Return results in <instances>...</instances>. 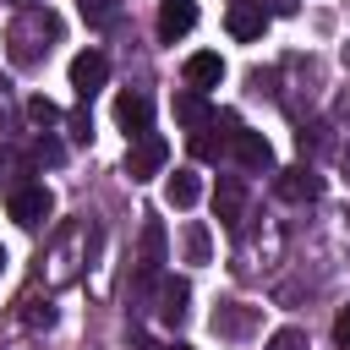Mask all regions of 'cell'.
Segmentation results:
<instances>
[{
    "label": "cell",
    "instance_id": "6da1fadb",
    "mask_svg": "<svg viewBox=\"0 0 350 350\" xmlns=\"http://www.w3.org/2000/svg\"><path fill=\"white\" fill-rule=\"evenodd\" d=\"M164 159H170V142H164L159 131H142V137L126 148V175H131V180H153V175L164 170Z\"/></svg>",
    "mask_w": 350,
    "mask_h": 350
},
{
    "label": "cell",
    "instance_id": "7a4b0ae2",
    "mask_svg": "<svg viewBox=\"0 0 350 350\" xmlns=\"http://www.w3.org/2000/svg\"><path fill=\"white\" fill-rule=\"evenodd\" d=\"M235 131H241L235 115H213L202 131H191V153H197V159H224V153L235 148Z\"/></svg>",
    "mask_w": 350,
    "mask_h": 350
},
{
    "label": "cell",
    "instance_id": "3957f363",
    "mask_svg": "<svg viewBox=\"0 0 350 350\" xmlns=\"http://www.w3.org/2000/svg\"><path fill=\"white\" fill-rule=\"evenodd\" d=\"M104 77H109V60H104L98 49H82V55L71 60V88H77V98H82V104L104 88Z\"/></svg>",
    "mask_w": 350,
    "mask_h": 350
},
{
    "label": "cell",
    "instance_id": "277c9868",
    "mask_svg": "<svg viewBox=\"0 0 350 350\" xmlns=\"http://www.w3.org/2000/svg\"><path fill=\"white\" fill-rule=\"evenodd\" d=\"M273 191H279L284 202H312V197L323 191V175H317L312 164H290V170H279Z\"/></svg>",
    "mask_w": 350,
    "mask_h": 350
},
{
    "label": "cell",
    "instance_id": "5b68a950",
    "mask_svg": "<svg viewBox=\"0 0 350 350\" xmlns=\"http://www.w3.org/2000/svg\"><path fill=\"white\" fill-rule=\"evenodd\" d=\"M5 208H11V219L16 224H44L49 219V191L44 186H11V197H5Z\"/></svg>",
    "mask_w": 350,
    "mask_h": 350
},
{
    "label": "cell",
    "instance_id": "8992f818",
    "mask_svg": "<svg viewBox=\"0 0 350 350\" xmlns=\"http://www.w3.org/2000/svg\"><path fill=\"white\" fill-rule=\"evenodd\" d=\"M230 153H235V164H241V170H262V175L273 170V142H268L262 131H246V126H241Z\"/></svg>",
    "mask_w": 350,
    "mask_h": 350
},
{
    "label": "cell",
    "instance_id": "52a82bcc",
    "mask_svg": "<svg viewBox=\"0 0 350 350\" xmlns=\"http://www.w3.org/2000/svg\"><path fill=\"white\" fill-rule=\"evenodd\" d=\"M191 27H197V0H159V38L164 44H175Z\"/></svg>",
    "mask_w": 350,
    "mask_h": 350
},
{
    "label": "cell",
    "instance_id": "ba28073f",
    "mask_svg": "<svg viewBox=\"0 0 350 350\" xmlns=\"http://www.w3.org/2000/svg\"><path fill=\"white\" fill-rule=\"evenodd\" d=\"M224 27H230V38L252 44V38H262L268 11H262V5H252V0H235V5H230V16H224Z\"/></svg>",
    "mask_w": 350,
    "mask_h": 350
},
{
    "label": "cell",
    "instance_id": "9c48e42d",
    "mask_svg": "<svg viewBox=\"0 0 350 350\" xmlns=\"http://www.w3.org/2000/svg\"><path fill=\"white\" fill-rule=\"evenodd\" d=\"M219 82H224V60H219L213 49L186 55V88H191V93H208V88H219Z\"/></svg>",
    "mask_w": 350,
    "mask_h": 350
},
{
    "label": "cell",
    "instance_id": "30bf717a",
    "mask_svg": "<svg viewBox=\"0 0 350 350\" xmlns=\"http://www.w3.org/2000/svg\"><path fill=\"white\" fill-rule=\"evenodd\" d=\"M148 115H153L148 93H137V88H131V93H120V98H115V120L126 126V137H142V131H148Z\"/></svg>",
    "mask_w": 350,
    "mask_h": 350
},
{
    "label": "cell",
    "instance_id": "8fae6325",
    "mask_svg": "<svg viewBox=\"0 0 350 350\" xmlns=\"http://www.w3.org/2000/svg\"><path fill=\"white\" fill-rule=\"evenodd\" d=\"M197 197H202V175H197V170H175V175L164 180V202H170V208H191Z\"/></svg>",
    "mask_w": 350,
    "mask_h": 350
},
{
    "label": "cell",
    "instance_id": "7c38bea8",
    "mask_svg": "<svg viewBox=\"0 0 350 350\" xmlns=\"http://www.w3.org/2000/svg\"><path fill=\"white\" fill-rule=\"evenodd\" d=\"M241 197H246V191H241V180H235V175H224V180H219V191H213V213H219V224H224V230H235V224H241Z\"/></svg>",
    "mask_w": 350,
    "mask_h": 350
},
{
    "label": "cell",
    "instance_id": "4fadbf2b",
    "mask_svg": "<svg viewBox=\"0 0 350 350\" xmlns=\"http://www.w3.org/2000/svg\"><path fill=\"white\" fill-rule=\"evenodd\" d=\"M175 120H180L186 131H202V126L213 120V109H208V98H202V93H191V88H186V93H175Z\"/></svg>",
    "mask_w": 350,
    "mask_h": 350
},
{
    "label": "cell",
    "instance_id": "5bb4252c",
    "mask_svg": "<svg viewBox=\"0 0 350 350\" xmlns=\"http://www.w3.org/2000/svg\"><path fill=\"white\" fill-rule=\"evenodd\" d=\"M186 301H191V290H186L180 279H164V290H159V317H164V323H180V317H186Z\"/></svg>",
    "mask_w": 350,
    "mask_h": 350
},
{
    "label": "cell",
    "instance_id": "9a60e30c",
    "mask_svg": "<svg viewBox=\"0 0 350 350\" xmlns=\"http://www.w3.org/2000/svg\"><path fill=\"white\" fill-rule=\"evenodd\" d=\"M120 5H126V0H77V11H82L88 27H109V22L120 16Z\"/></svg>",
    "mask_w": 350,
    "mask_h": 350
},
{
    "label": "cell",
    "instance_id": "2e32d148",
    "mask_svg": "<svg viewBox=\"0 0 350 350\" xmlns=\"http://www.w3.org/2000/svg\"><path fill=\"white\" fill-rule=\"evenodd\" d=\"M252 328V312L235 306V312H213V334H246Z\"/></svg>",
    "mask_w": 350,
    "mask_h": 350
},
{
    "label": "cell",
    "instance_id": "e0dca14e",
    "mask_svg": "<svg viewBox=\"0 0 350 350\" xmlns=\"http://www.w3.org/2000/svg\"><path fill=\"white\" fill-rule=\"evenodd\" d=\"M142 246H148V262H142V268L153 273V268L164 262V230H159V224H148V235H142Z\"/></svg>",
    "mask_w": 350,
    "mask_h": 350
},
{
    "label": "cell",
    "instance_id": "ac0fdd59",
    "mask_svg": "<svg viewBox=\"0 0 350 350\" xmlns=\"http://www.w3.org/2000/svg\"><path fill=\"white\" fill-rule=\"evenodd\" d=\"M186 257L191 262H208V230L202 224H186Z\"/></svg>",
    "mask_w": 350,
    "mask_h": 350
},
{
    "label": "cell",
    "instance_id": "d6986e66",
    "mask_svg": "<svg viewBox=\"0 0 350 350\" xmlns=\"http://www.w3.org/2000/svg\"><path fill=\"white\" fill-rule=\"evenodd\" d=\"M27 120H33V126H55V120H60V109H55L49 98H27Z\"/></svg>",
    "mask_w": 350,
    "mask_h": 350
},
{
    "label": "cell",
    "instance_id": "ffe728a7",
    "mask_svg": "<svg viewBox=\"0 0 350 350\" xmlns=\"http://www.w3.org/2000/svg\"><path fill=\"white\" fill-rule=\"evenodd\" d=\"M268 350H306V334H301V328H279V334L268 339Z\"/></svg>",
    "mask_w": 350,
    "mask_h": 350
},
{
    "label": "cell",
    "instance_id": "44dd1931",
    "mask_svg": "<svg viewBox=\"0 0 350 350\" xmlns=\"http://www.w3.org/2000/svg\"><path fill=\"white\" fill-rule=\"evenodd\" d=\"M49 317H55V306H49V301L38 306V301L27 295V312H22V323H49Z\"/></svg>",
    "mask_w": 350,
    "mask_h": 350
},
{
    "label": "cell",
    "instance_id": "7402d4cb",
    "mask_svg": "<svg viewBox=\"0 0 350 350\" xmlns=\"http://www.w3.org/2000/svg\"><path fill=\"white\" fill-rule=\"evenodd\" d=\"M334 345H339V350H350V306L334 317Z\"/></svg>",
    "mask_w": 350,
    "mask_h": 350
},
{
    "label": "cell",
    "instance_id": "603a6c76",
    "mask_svg": "<svg viewBox=\"0 0 350 350\" xmlns=\"http://www.w3.org/2000/svg\"><path fill=\"white\" fill-rule=\"evenodd\" d=\"M33 159H44V164H60V142H44V137H38V148H33Z\"/></svg>",
    "mask_w": 350,
    "mask_h": 350
},
{
    "label": "cell",
    "instance_id": "cb8c5ba5",
    "mask_svg": "<svg viewBox=\"0 0 350 350\" xmlns=\"http://www.w3.org/2000/svg\"><path fill=\"white\" fill-rule=\"evenodd\" d=\"M268 11L273 16H295V0H268Z\"/></svg>",
    "mask_w": 350,
    "mask_h": 350
},
{
    "label": "cell",
    "instance_id": "d4e9b609",
    "mask_svg": "<svg viewBox=\"0 0 350 350\" xmlns=\"http://www.w3.org/2000/svg\"><path fill=\"white\" fill-rule=\"evenodd\" d=\"M339 55H345V66H350V44H345V49H339Z\"/></svg>",
    "mask_w": 350,
    "mask_h": 350
},
{
    "label": "cell",
    "instance_id": "484cf974",
    "mask_svg": "<svg viewBox=\"0 0 350 350\" xmlns=\"http://www.w3.org/2000/svg\"><path fill=\"white\" fill-rule=\"evenodd\" d=\"M175 350H186V345H175Z\"/></svg>",
    "mask_w": 350,
    "mask_h": 350
},
{
    "label": "cell",
    "instance_id": "4316f807",
    "mask_svg": "<svg viewBox=\"0 0 350 350\" xmlns=\"http://www.w3.org/2000/svg\"><path fill=\"white\" fill-rule=\"evenodd\" d=\"M0 262H5V252H0Z\"/></svg>",
    "mask_w": 350,
    "mask_h": 350
}]
</instances>
